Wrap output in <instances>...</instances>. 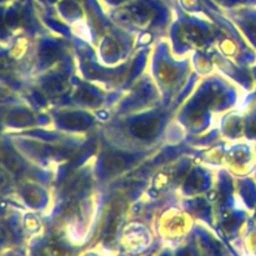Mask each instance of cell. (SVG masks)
<instances>
[{
    "label": "cell",
    "mask_w": 256,
    "mask_h": 256,
    "mask_svg": "<svg viewBox=\"0 0 256 256\" xmlns=\"http://www.w3.org/2000/svg\"><path fill=\"white\" fill-rule=\"evenodd\" d=\"M0 240H2V234H0Z\"/></svg>",
    "instance_id": "2"
},
{
    "label": "cell",
    "mask_w": 256,
    "mask_h": 256,
    "mask_svg": "<svg viewBox=\"0 0 256 256\" xmlns=\"http://www.w3.org/2000/svg\"><path fill=\"white\" fill-rule=\"evenodd\" d=\"M42 256H68V252L62 248L46 246L45 249H42Z\"/></svg>",
    "instance_id": "1"
}]
</instances>
